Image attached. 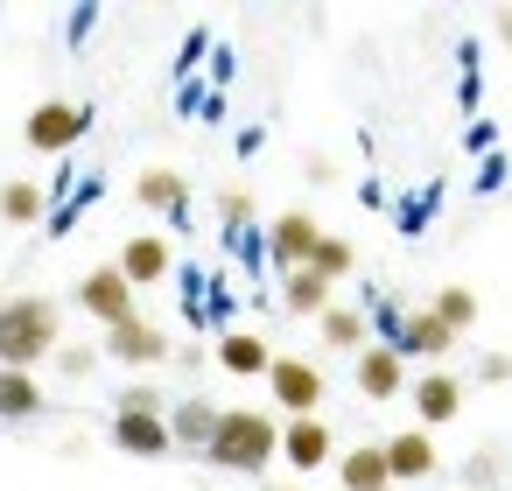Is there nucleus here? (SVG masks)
Masks as SVG:
<instances>
[{
  "mask_svg": "<svg viewBox=\"0 0 512 491\" xmlns=\"http://www.w3.org/2000/svg\"><path fill=\"white\" fill-rule=\"evenodd\" d=\"M428 316L456 337V330H470V323H477V295H470V288H442V295L428 302Z\"/></svg>",
  "mask_w": 512,
  "mask_h": 491,
  "instance_id": "b1692460",
  "label": "nucleus"
},
{
  "mask_svg": "<svg viewBox=\"0 0 512 491\" xmlns=\"http://www.w3.org/2000/svg\"><path fill=\"white\" fill-rule=\"evenodd\" d=\"M274 491H295V484H274Z\"/></svg>",
  "mask_w": 512,
  "mask_h": 491,
  "instance_id": "c756f323",
  "label": "nucleus"
},
{
  "mask_svg": "<svg viewBox=\"0 0 512 491\" xmlns=\"http://www.w3.org/2000/svg\"><path fill=\"white\" fill-rule=\"evenodd\" d=\"M78 309H85L92 323H106V330H113L120 316H134V288H127V274H120L113 260H106V267H92V274L78 281Z\"/></svg>",
  "mask_w": 512,
  "mask_h": 491,
  "instance_id": "423d86ee",
  "label": "nucleus"
},
{
  "mask_svg": "<svg viewBox=\"0 0 512 491\" xmlns=\"http://www.w3.org/2000/svg\"><path fill=\"white\" fill-rule=\"evenodd\" d=\"M337 484H344V491H393L379 442H358V449H344V456H337Z\"/></svg>",
  "mask_w": 512,
  "mask_h": 491,
  "instance_id": "dca6fc26",
  "label": "nucleus"
},
{
  "mask_svg": "<svg viewBox=\"0 0 512 491\" xmlns=\"http://www.w3.org/2000/svg\"><path fill=\"white\" fill-rule=\"evenodd\" d=\"M43 204H50V190L43 183H0V218H8V225H43Z\"/></svg>",
  "mask_w": 512,
  "mask_h": 491,
  "instance_id": "412c9836",
  "label": "nucleus"
},
{
  "mask_svg": "<svg viewBox=\"0 0 512 491\" xmlns=\"http://www.w3.org/2000/svg\"><path fill=\"white\" fill-rule=\"evenodd\" d=\"M316 330H323V344H330V351H365V316H358V309H344V302H330V309L316 316Z\"/></svg>",
  "mask_w": 512,
  "mask_h": 491,
  "instance_id": "4be33fe9",
  "label": "nucleus"
},
{
  "mask_svg": "<svg viewBox=\"0 0 512 491\" xmlns=\"http://www.w3.org/2000/svg\"><path fill=\"white\" fill-rule=\"evenodd\" d=\"M470 477H477V484H491V477H498V456H491V449H477V456L463 463V484H470Z\"/></svg>",
  "mask_w": 512,
  "mask_h": 491,
  "instance_id": "bb28decb",
  "label": "nucleus"
},
{
  "mask_svg": "<svg viewBox=\"0 0 512 491\" xmlns=\"http://www.w3.org/2000/svg\"><path fill=\"white\" fill-rule=\"evenodd\" d=\"M211 428H218V407H211V400H183V407H169V442H176V449H197V456H204Z\"/></svg>",
  "mask_w": 512,
  "mask_h": 491,
  "instance_id": "a211bd4d",
  "label": "nucleus"
},
{
  "mask_svg": "<svg viewBox=\"0 0 512 491\" xmlns=\"http://www.w3.org/2000/svg\"><path fill=\"white\" fill-rule=\"evenodd\" d=\"M414 414H421V428H449L463 414V379L456 372H414Z\"/></svg>",
  "mask_w": 512,
  "mask_h": 491,
  "instance_id": "9b49d317",
  "label": "nucleus"
},
{
  "mask_svg": "<svg viewBox=\"0 0 512 491\" xmlns=\"http://www.w3.org/2000/svg\"><path fill=\"white\" fill-rule=\"evenodd\" d=\"M43 407H50V393H43V379H36V372H0V421H8V428L36 421Z\"/></svg>",
  "mask_w": 512,
  "mask_h": 491,
  "instance_id": "2eb2a0df",
  "label": "nucleus"
},
{
  "mask_svg": "<svg viewBox=\"0 0 512 491\" xmlns=\"http://www.w3.org/2000/svg\"><path fill=\"white\" fill-rule=\"evenodd\" d=\"M449 344H456V337H449V330H442V323H435L428 309H414V316H400V344H393L400 358H442Z\"/></svg>",
  "mask_w": 512,
  "mask_h": 491,
  "instance_id": "f3484780",
  "label": "nucleus"
},
{
  "mask_svg": "<svg viewBox=\"0 0 512 491\" xmlns=\"http://www.w3.org/2000/svg\"><path fill=\"white\" fill-rule=\"evenodd\" d=\"M477 379H491V386H498V379H512V351H491V358L477 365Z\"/></svg>",
  "mask_w": 512,
  "mask_h": 491,
  "instance_id": "cd10ccee",
  "label": "nucleus"
},
{
  "mask_svg": "<svg viewBox=\"0 0 512 491\" xmlns=\"http://www.w3.org/2000/svg\"><path fill=\"white\" fill-rule=\"evenodd\" d=\"M498 43H512V8H498Z\"/></svg>",
  "mask_w": 512,
  "mask_h": 491,
  "instance_id": "c85d7f7f",
  "label": "nucleus"
},
{
  "mask_svg": "<svg viewBox=\"0 0 512 491\" xmlns=\"http://www.w3.org/2000/svg\"><path fill=\"white\" fill-rule=\"evenodd\" d=\"M316 218L309 211H281L274 225H267V260L281 267V274H295V267H309V253H316Z\"/></svg>",
  "mask_w": 512,
  "mask_h": 491,
  "instance_id": "0eeeda50",
  "label": "nucleus"
},
{
  "mask_svg": "<svg viewBox=\"0 0 512 491\" xmlns=\"http://www.w3.org/2000/svg\"><path fill=\"white\" fill-rule=\"evenodd\" d=\"M50 358H57L64 379H92V372H99V344H57Z\"/></svg>",
  "mask_w": 512,
  "mask_h": 491,
  "instance_id": "393cba45",
  "label": "nucleus"
},
{
  "mask_svg": "<svg viewBox=\"0 0 512 491\" xmlns=\"http://www.w3.org/2000/svg\"><path fill=\"white\" fill-rule=\"evenodd\" d=\"M267 393H274V407H281L288 421H302V414H316V400H323V372L302 365V358H274V365H267Z\"/></svg>",
  "mask_w": 512,
  "mask_h": 491,
  "instance_id": "39448f33",
  "label": "nucleus"
},
{
  "mask_svg": "<svg viewBox=\"0 0 512 491\" xmlns=\"http://www.w3.org/2000/svg\"><path fill=\"white\" fill-rule=\"evenodd\" d=\"M274 442H281L274 414H260V407H218V428H211L204 456H211L218 470H246V477H260V470L274 463Z\"/></svg>",
  "mask_w": 512,
  "mask_h": 491,
  "instance_id": "f03ea898",
  "label": "nucleus"
},
{
  "mask_svg": "<svg viewBox=\"0 0 512 491\" xmlns=\"http://www.w3.org/2000/svg\"><path fill=\"white\" fill-rule=\"evenodd\" d=\"M113 267L127 274V288H148V281H162V274H169V239L141 232V239H127V246H120V260H113Z\"/></svg>",
  "mask_w": 512,
  "mask_h": 491,
  "instance_id": "4468645a",
  "label": "nucleus"
},
{
  "mask_svg": "<svg viewBox=\"0 0 512 491\" xmlns=\"http://www.w3.org/2000/svg\"><path fill=\"white\" fill-rule=\"evenodd\" d=\"M281 309H288V316H323V309H330V281L309 274V267L281 274Z\"/></svg>",
  "mask_w": 512,
  "mask_h": 491,
  "instance_id": "aec40b11",
  "label": "nucleus"
},
{
  "mask_svg": "<svg viewBox=\"0 0 512 491\" xmlns=\"http://www.w3.org/2000/svg\"><path fill=\"white\" fill-rule=\"evenodd\" d=\"M218 218H225V232L253 225V190H225V197H218Z\"/></svg>",
  "mask_w": 512,
  "mask_h": 491,
  "instance_id": "a878e982",
  "label": "nucleus"
},
{
  "mask_svg": "<svg viewBox=\"0 0 512 491\" xmlns=\"http://www.w3.org/2000/svg\"><path fill=\"white\" fill-rule=\"evenodd\" d=\"M274 456H288V463L309 477V470L337 463V442H330V428H323L316 414H302V421H281V442H274Z\"/></svg>",
  "mask_w": 512,
  "mask_h": 491,
  "instance_id": "6e6552de",
  "label": "nucleus"
},
{
  "mask_svg": "<svg viewBox=\"0 0 512 491\" xmlns=\"http://www.w3.org/2000/svg\"><path fill=\"white\" fill-rule=\"evenodd\" d=\"M22 134H29V148H36V155H71V148L92 134V113H85L78 99H43V106L29 113V127H22Z\"/></svg>",
  "mask_w": 512,
  "mask_h": 491,
  "instance_id": "7ed1b4c3",
  "label": "nucleus"
},
{
  "mask_svg": "<svg viewBox=\"0 0 512 491\" xmlns=\"http://www.w3.org/2000/svg\"><path fill=\"white\" fill-rule=\"evenodd\" d=\"M64 344V309L50 295H8L0 302V372H36Z\"/></svg>",
  "mask_w": 512,
  "mask_h": 491,
  "instance_id": "f257e3e1",
  "label": "nucleus"
},
{
  "mask_svg": "<svg viewBox=\"0 0 512 491\" xmlns=\"http://www.w3.org/2000/svg\"><path fill=\"white\" fill-rule=\"evenodd\" d=\"M176 344H169V330L155 323V316H120L113 330H106V344H99V358H113V365H162Z\"/></svg>",
  "mask_w": 512,
  "mask_h": 491,
  "instance_id": "20e7f679",
  "label": "nucleus"
},
{
  "mask_svg": "<svg viewBox=\"0 0 512 491\" xmlns=\"http://www.w3.org/2000/svg\"><path fill=\"white\" fill-rule=\"evenodd\" d=\"M379 456H386V477H393V484H421V477L435 470V435H428V428H393V435L379 442Z\"/></svg>",
  "mask_w": 512,
  "mask_h": 491,
  "instance_id": "1a4fd4ad",
  "label": "nucleus"
},
{
  "mask_svg": "<svg viewBox=\"0 0 512 491\" xmlns=\"http://www.w3.org/2000/svg\"><path fill=\"white\" fill-rule=\"evenodd\" d=\"M351 267H358V246H351V239H330V232H323V239H316V253H309V274H323V281L337 288V281H344Z\"/></svg>",
  "mask_w": 512,
  "mask_h": 491,
  "instance_id": "5701e85b",
  "label": "nucleus"
},
{
  "mask_svg": "<svg viewBox=\"0 0 512 491\" xmlns=\"http://www.w3.org/2000/svg\"><path fill=\"white\" fill-rule=\"evenodd\" d=\"M211 358H218V372H232V379H267V365H274L267 337H253V330H225Z\"/></svg>",
  "mask_w": 512,
  "mask_h": 491,
  "instance_id": "ddd939ff",
  "label": "nucleus"
},
{
  "mask_svg": "<svg viewBox=\"0 0 512 491\" xmlns=\"http://www.w3.org/2000/svg\"><path fill=\"white\" fill-rule=\"evenodd\" d=\"M134 204H148V211H183V204H190V183H183L176 169H141V176H134Z\"/></svg>",
  "mask_w": 512,
  "mask_h": 491,
  "instance_id": "6ab92c4d",
  "label": "nucleus"
},
{
  "mask_svg": "<svg viewBox=\"0 0 512 491\" xmlns=\"http://www.w3.org/2000/svg\"><path fill=\"white\" fill-rule=\"evenodd\" d=\"M113 449L120 456H141V463H155V456H169L176 442H169V414H113Z\"/></svg>",
  "mask_w": 512,
  "mask_h": 491,
  "instance_id": "9d476101",
  "label": "nucleus"
},
{
  "mask_svg": "<svg viewBox=\"0 0 512 491\" xmlns=\"http://www.w3.org/2000/svg\"><path fill=\"white\" fill-rule=\"evenodd\" d=\"M358 393H365V400L407 393V358H400L393 344H365V351H358Z\"/></svg>",
  "mask_w": 512,
  "mask_h": 491,
  "instance_id": "f8f14e48",
  "label": "nucleus"
}]
</instances>
